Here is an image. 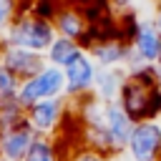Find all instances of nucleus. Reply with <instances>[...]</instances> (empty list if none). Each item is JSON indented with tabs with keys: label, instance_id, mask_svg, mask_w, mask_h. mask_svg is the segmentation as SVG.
Here are the masks:
<instances>
[{
	"label": "nucleus",
	"instance_id": "obj_1",
	"mask_svg": "<svg viewBox=\"0 0 161 161\" xmlns=\"http://www.w3.org/2000/svg\"><path fill=\"white\" fill-rule=\"evenodd\" d=\"M118 103L133 123L158 121L161 118V86H143L136 78L126 75L118 93Z\"/></svg>",
	"mask_w": 161,
	"mask_h": 161
},
{
	"label": "nucleus",
	"instance_id": "obj_2",
	"mask_svg": "<svg viewBox=\"0 0 161 161\" xmlns=\"http://www.w3.org/2000/svg\"><path fill=\"white\" fill-rule=\"evenodd\" d=\"M131 161H161V121H138L126 143Z\"/></svg>",
	"mask_w": 161,
	"mask_h": 161
},
{
	"label": "nucleus",
	"instance_id": "obj_3",
	"mask_svg": "<svg viewBox=\"0 0 161 161\" xmlns=\"http://www.w3.org/2000/svg\"><path fill=\"white\" fill-rule=\"evenodd\" d=\"M63 88H65V75H63V70L55 68V65L43 68L38 75L28 78V83L23 86V91H20V103L35 106V103H40V101L55 98Z\"/></svg>",
	"mask_w": 161,
	"mask_h": 161
},
{
	"label": "nucleus",
	"instance_id": "obj_4",
	"mask_svg": "<svg viewBox=\"0 0 161 161\" xmlns=\"http://www.w3.org/2000/svg\"><path fill=\"white\" fill-rule=\"evenodd\" d=\"M96 73H98V68H96L93 58H91L86 50H80V53L63 68V75H65V91L73 93V96L91 91L93 83H96Z\"/></svg>",
	"mask_w": 161,
	"mask_h": 161
},
{
	"label": "nucleus",
	"instance_id": "obj_5",
	"mask_svg": "<svg viewBox=\"0 0 161 161\" xmlns=\"http://www.w3.org/2000/svg\"><path fill=\"white\" fill-rule=\"evenodd\" d=\"M15 40L25 50H45L55 40V28L45 18H30L15 28Z\"/></svg>",
	"mask_w": 161,
	"mask_h": 161
},
{
	"label": "nucleus",
	"instance_id": "obj_6",
	"mask_svg": "<svg viewBox=\"0 0 161 161\" xmlns=\"http://www.w3.org/2000/svg\"><path fill=\"white\" fill-rule=\"evenodd\" d=\"M131 50H133V58L141 63L153 65L161 60V33L156 30V25L151 20L138 23V30L131 40Z\"/></svg>",
	"mask_w": 161,
	"mask_h": 161
},
{
	"label": "nucleus",
	"instance_id": "obj_7",
	"mask_svg": "<svg viewBox=\"0 0 161 161\" xmlns=\"http://www.w3.org/2000/svg\"><path fill=\"white\" fill-rule=\"evenodd\" d=\"M91 58L98 68H118V65H128V60L133 58L131 43L121 40V38H111V40H101L96 45L88 48Z\"/></svg>",
	"mask_w": 161,
	"mask_h": 161
},
{
	"label": "nucleus",
	"instance_id": "obj_8",
	"mask_svg": "<svg viewBox=\"0 0 161 161\" xmlns=\"http://www.w3.org/2000/svg\"><path fill=\"white\" fill-rule=\"evenodd\" d=\"M103 123H106V131H108L116 151H126L128 136H131V131H133V121L128 118V113L121 108L118 101L103 103Z\"/></svg>",
	"mask_w": 161,
	"mask_h": 161
},
{
	"label": "nucleus",
	"instance_id": "obj_9",
	"mask_svg": "<svg viewBox=\"0 0 161 161\" xmlns=\"http://www.w3.org/2000/svg\"><path fill=\"white\" fill-rule=\"evenodd\" d=\"M55 28L60 30L63 38H70V40H75V43L80 45V40H83L86 33H88V20H86L83 13H78V10H60V13L55 15Z\"/></svg>",
	"mask_w": 161,
	"mask_h": 161
},
{
	"label": "nucleus",
	"instance_id": "obj_10",
	"mask_svg": "<svg viewBox=\"0 0 161 161\" xmlns=\"http://www.w3.org/2000/svg\"><path fill=\"white\" fill-rule=\"evenodd\" d=\"M123 78H126V73H121L118 68H98L93 88H96V93L103 98V103H108V101H118Z\"/></svg>",
	"mask_w": 161,
	"mask_h": 161
},
{
	"label": "nucleus",
	"instance_id": "obj_11",
	"mask_svg": "<svg viewBox=\"0 0 161 161\" xmlns=\"http://www.w3.org/2000/svg\"><path fill=\"white\" fill-rule=\"evenodd\" d=\"M60 101L58 98H48V101H40L35 106H30V118H33V126L40 128V131H50L58 121H60Z\"/></svg>",
	"mask_w": 161,
	"mask_h": 161
},
{
	"label": "nucleus",
	"instance_id": "obj_12",
	"mask_svg": "<svg viewBox=\"0 0 161 161\" xmlns=\"http://www.w3.org/2000/svg\"><path fill=\"white\" fill-rule=\"evenodd\" d=\"M8 68L10 70H15V73H20V75H28V78H33V75H38L40 70H43V65H40V58L35 55V53H30V50H13L10 55H8Z\"/></svg>",
	"mask_w": 161,
	"mask_h": 161
},
{
	"label": "nucleus",
	"instance_id": "obj_13",
	"mask_svg": "<svg viewBox=\"0 0 161 161\" xmlns=\"http://www.w3.org/2000/svg\"><path fill=\"white\" fill-rule=\"evenodd\" d=\"M80 50H83V48H80L75 40L63 38V35H60V38H55V40H53V45L48 48V53H50V63H53L55 68H60V70H63V68H65V65H68V63H70Z\"/></svg>",
	"mask_w": 161,
	"mask_h": 161
},
{
	"label": "nucleus",
	"instance_id": "obj_14",
	"mask_svg": "<svg viewBox=\"0 0 161 161\" xmlns=\"http://www.w3.org/2000/svg\"><path fill=\"white\" fill-rule=\"evenodd\" d=\"M30 143H33V138H30V128H28V126L15 128V131H10L8 138H5V153H8L10 158H20V156L28 153Z\"/></svg>",
	"mask_w": 161,
	"mask_h": 161
},
{
	"label": "nucleus",
	"instance_id": "obj_15",
	"mask_svg": "<svg viewBox=\"0 0 161 161\" xmlns=\"http://www.w3.org/2000/svg\"><path fill=\"white\" fill-rule=\"evenodd\" d=\"M25 161H58V156L48 141H33L25 153Z\"/></svg>",
	"mask_w": 161,
	"mask_h": 161
},
{
	"label": "nucleus",
	"instance_id": "obj_16",
	"mask_svg": "<svg viewBox=\"0 0 161 161\" xmlns=\"http://www.w3.org/2000/svg\"><path fill=\"white\" fill-rule=\"evenodd\" d=\"M73 161H111L106 153H101V151H93V148H83V151H78L75 156H73Z\"/></svg>",
	"mask_w": 161,
	"mask_h": 161
},
{
	"label": "nucleus",
	"instance_id": "obj_17",
	"mask_svg": "<svg viewBox=\"0 0 161 161\" xmlns=\"http://www.w3.org/2000/svg\"><path fill=\"white\" fill-rule=\"evenodd\" d=\"M13 91V75L8 70H0V93H10Z\"/></svg>",
	"mask_w": 161,
	"mask_h": 161
},
{
	"label": "nucleus",
	"instance_id": "obj_18",
	"mask_svg": "<svg viewBox=\"0 0 161 161\" xmlns=\"http://www.w3.org/2000/svg\"><path fill=\"white\" fill-rule=\"evenodd\" d=\"M151 23L156 25V30L161 33V3L158 5H153V15H151Z\"/></svg>",
	"mask_w": 161,
	"mask_h": 161
},
{
	"label": "nucleus",
	"instance_id": "obj_19",
	"mask_svg": "<svg viewBox=\"0 0 161 161\" xmlns=\"http://www.w3.org/2000/svg\"><path fill=\"white\" fill-rule=\"evenodd\" d=\"M153 75H156V83L161 86V60H158V63H153Z\"/></svg>",
	"mask_w": 161,
	"mask_h": 161
},
{
	"label": "nucleus",
	"instance_id": "obj_20",
	"mask_svg": "<svg viewBox=\"0 0 161 161\" xmlns=\"http://www.w3.org/2000/svg\"><path fill=\"white\" fill-rule=\"evenodd\" d=\"M5 13H8V0H0V20L5 18Z\"/></svg>",
	"mask_w": 161,
	"mask_h": 161
},
{
	"label": "nucleus",
	"instance_id": "obj_21",
	"mask_svg": "<svg viewBox=\"0 0 161 161\" xmlns=\"http://www.w3.org/2000/svg\"><path fill=\"white\" fill-rule=\"evenodd\" d=\"M158 3H161V0H153V5H158Z\"/></svg>",
	"mask_w": 161,
	"mask_h": 161
},
{
	"label": "nucleus",
	"instance_id": "obj_22",
	"mask_svg": "<svg viewBox=\"0 0 161 161\" xmlns=\"http://www.w3.org/2000/svg\"><path fill=\"white\" fill-rule=\"evenodd\" d=\"M158 121H161V118H158Z\"/></svg>",
	"mask_w": 161,
	"mask_h": 161
}]
</instances>
